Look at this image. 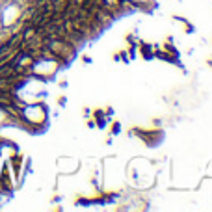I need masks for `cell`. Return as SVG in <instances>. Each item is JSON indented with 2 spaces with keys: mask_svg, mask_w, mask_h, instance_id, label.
<instances>
[{
  "mask_svg": "<svg viewBox=\"0 0 212 212\" xmlns=\"http://www.w3.org/2000/svg\"><path fill=\"white\" fill-rule=\"evenodd\" d=\"M30 0H0V56L15 45V41L26 37L24 26L32 11Z\"/></svg>",
  "mask_w": 212,
  "mask_h": 212,
  "instance_id": "6da1fadb",
  "label": "cell"
}]
</instances>
